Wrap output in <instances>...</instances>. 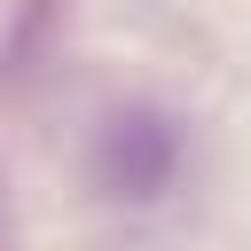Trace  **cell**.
<instances>
[{
    "label": "cell",
    "instance_id": "6da1fadb",
    "mask_svg": "<svg viewBox=\"0 0 251 251\" xmlns=\"http://www.w3.org/2000/svg\"><path fill=\"white\" fill-rule=\"evenodd\" d=\"M180 173V126L165 110H110L102 133H94V180L102 196H126V204H149L165 196Z\"/></svg>",
    "mask_w": 251,
    "mask_h": 251
}]
</instances>
